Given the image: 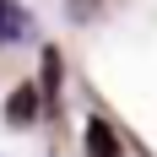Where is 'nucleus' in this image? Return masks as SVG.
I'll use <instances>...</instances> for the list:
<instances>
[{"mask_svg":"<svg viewBox=\"0 0 157 157\" xmlns=\"http://www.w3.org/2000/svg\"><path fill=\"white\" fill-rule=\"evenodd\" d=\"M33 11L27 6H16V0H0V38H6V44H27L33 38Z\"/></svg>","mask_w":157,"mask_h":157,"instance_id":"f257e3e1","label":"nucleus"},{"mask_svg":"<svg viewBox=\"0 0 157 157\" xmlns=\"http://www.w3.org/2000/svg\"><path fill=\"white\" fill-rule=\"evenodd\" d=\"M87 152L92 157H119V136H114L103 119H92V125H87Z\"/></svg>","mask_w":157,"mask_h":157,"instance_id":"7ed1b4c3","label":"nucleus"},{"mask_svg":"<svg viewBox=\"0 0 157 157\" xmlns=\"http://www.w3.org/2000/svg\"><path fill=\"white\" fill-rule=\"evenodd\" d=\"M6 119H11V125H33V119H38V92H33V87H16L11 103H6Z\"/></svg>","mask_w":157,"mask_h":157,"instance_id":"f03ea898","label":"nucleus"}]
</instances>
